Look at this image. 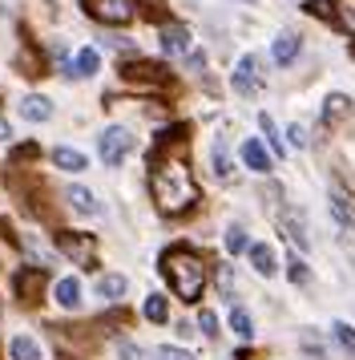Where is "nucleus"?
<instances>
[{"label":"nucleus","instance_id":"20e7f679","mask_svg":"<svg viewBox=\"0 0 355 360\" xmlns=\"http://www.w3.org/2000/svg\"><path fill=\"white\" fill-rule=\"evenodd\" d=\"M57 247H61V255H69L73 263H93V255H97L93 235H77V231H61V235H57Z\"/></svg>","mask_w":355,"mask_h":360},{"label":"nucleus","instance_id":"4468645a","mask_svg":"<svg viewBox=\"0 0 355 360\" xmlns=\"http://www.w3.org/2000/svg\"><path fill=\"white\" fill-rule=\"evenodd\" d=\"M327 13L335 17L343 33H355V0H327Z\"/></svg>","mask_w":355,"mask_h":360},{"label":"nucleus","instance_id":"0eeeda50","mask_svg":"<svg viewBox=\"0 0 355 360\" xmlns=\"http://www.w3.org/2000/svg\"><path fill=\"white\" fill-rule=\"evenodd\" d=\"M190 29H182V25H166L161 29V49H166V57H186L190 53Z\"/></svg>","mask_w":355,"mask_h":360},{"label":"nucleus","instance_id":"c85d7f7f","mask_svg":"<svg viewBox=\"0 0 355 360\" xmlns=\"http://www.w3.org/2000/svg\"><path fill=\"white\" fill-rule=\"evenodd\" d=\"M198 328H202V336H218V316L214 311H202L198 316Z\"/></svg>","mask_w":355,"mask_h":360},{"label":"nucleus","instance_id":"1a4fd4ad","mask_svg":"<svg viewBox=\"0 0 355 360\" xmlns=\"http://www.w3.org/2000/svg\"><path fill=\"white\" fill-rule=\"evenodd\" d=\"M242 162L250 166V170H258V174H267L271 170V154H267V146L258 138H246L242 142Z\"/></svg>","mask_w":355,"mask_h":360},{"label":"nucleus","instance_id":"72a5a7b5","mask_svg":"<svg viewBox=\"0 0 355 360\" xmlns=\"http://www.w3.org/2000/svg\"><path fill=\"white\" fill-rule=\"evenodd\" d=\"M4 138H13V134H8V126H4V122H0V142H4Z\"/></svg>","mask_w":355,"mask_h":360},{"label":"nucleus","instance_id":"f257e3e1","mask_svg":"<svg viewBox=\"0 0 355 360\" xmlns=\"http://www.w3.org/2000/svg\"><path fill=\"white\" fill-rule=\"evenodd\" d=\"M149 191H154V202L166 214H182L198 202V186H194L190 166L182 158H158L154 170H149Z\"/></svg>","mask_w":355,"mask_h":360},{"label":"nucleus","instance_id":"9b49d317","mask_svg":"<svg viewBox=\"0 0 355 360\" xmlns=\"http://www.w3.org/2000/svg\"><path fill=\"white\" fill-rule=\"evenodd\" d=\"M246 251H250V267H255L258 276H274L279 271V259H274V251L267 243H250Z\"/></svg>","mask_w":355,"mask_h":360},{"label":"nucleus","instance_id":"6ab92c4d","mask_svg":"<svg viewBox=\"0 0 355 360\" xmlns=\"http://www.w3.org/2000/svg\"><path fill=\"white\" fill-rule=\"evenodd\" d=\"M69 202H73V211H81V214H101L97 198L89 195L85 186H69Z\"/></svg>","mask_w":355,"mask_h":360},{"label":"nucleus","instance_id":"7c9ffc66","mask_svg":"<svg viewBox=\"0 0 355 360\" xmlns=\"http://www.w3.org/2000/svg\"><path fill=\"white\" fill-rule=\"evenodd\" d=\"M154 360H194V356H190V352H182V348H158Z\"/></svg>","mask_w":355,"mask_h":360},{"label":"nucleus","instance_id":"ddd939ff","mask_svg":"<svg viewBox=\"0 0 355 360\" xmlns=\"http://www.w3.org/2000/svg\"><path fill=\"white\" fill-rule=\"evenodd\" d=\"M45 288V271L41 267H29V271H16V295L20 300H32V292Z\"/></svg>","mask_w":355,"mask_h":360},{"label":"nucleus","instance_id":"7ed1b4c3","mask_svg":"<svg viewBox=\"0 0 355 360\" xmlns=\"http://www.w3.org/2000/svg\"><path fill=\"white\" fill-rule=\"evenodd\" d=\"M97 150H101V162L105 166H121L129 158V150H133V134L126 126H109V130L101 134Z\"/></svg>","mask_w":355,"mask_h":360},{"label":"nucleus","instance_id":"5701e85b","mask_svg":"<svg viewBox=\"0 0 355 360\" xmlns=\"http://www.w3.org/2000/svg\"><path fill=\"white\" fill-rule=\"evenodd\" d=\"M230 328H234V336H242V340H250V336H255V324H250V316H246L242 308L230 311Z\"/></svg>","mask_w":355,"mask_h":360},{"label":"nucleus","instance_id":"a211bd4d","mask_svg":"<svg viewBox=\"0 0 355 360\" xmlns=\"http://www.w3.org/2000/svg\"><path fill=\"white\" fill-rule=\"evenodd\" d=\"M126 276H101L97 279V295H101V300H121V295H126Z\"/></svg>","mask_w":355,"mask_h":360},{"label":"nucleus","instance_id":"aec40b11","mask_svg":"<svg viewBox=\"0 0 355 360\" xmlns=\"http://www.w3.org/2000/svg\"><path fill=\"white\" fill-rule=\"evenodd\" d=\"M53 162L61 166V170H85V154H81V150L61 146V150H53Z\"/></svg>","mask_w":355,"mask_h":360},{"label":"nucleus","instance_id":"9d476101","mask_svg":"<svg viewBox=\"0 0 355 360\" xmlns=\"http://www.w3.org/2000/svg\"><path fill=\"white\" fill-rule=\"evenodd\" d=\"M331 214L339 219V227H347L355 235V207L351 198L343 195V186H331Z\"/></svg>","mask_w":355,"mask_h":360},{"label":"nucleus","instance_id":"b1692460","mask_svg":"<svg viewBox=\"0 0 355 360\" xmlns=\"http://www.w3.org/2000/svg\"><path fill=\"white\" fill-rule=\"evenodd\" d=\"M73 69H77V77H93L97 73V49H81L77 61H73Z\"/></svg>","mask_w":355,"mask_h":360},{"label":"nucleus","instance_id":"4be33fe9","mask_svg":"<svg viewBox=\"0 0 355 360\" xmlns=\"http://www.w3.org/2000/svg\"><path fill=\"white\" fill-rule=\"evenodd\" d=\"M331 332H335L339 348H343V352L355 360V328H351V324H343V320H335V328H331Z\"/></svg>","mask_w":355,"mask_h":360},{"label":"nucleus","instance_id":"6e6552de","mask_svg":"<svg viewBox=\"0 0 355 360\" xmlns=\"http://www.w3.org/2000/svg\"><path fill=\"white\" fill-rule=\"evenodd\" d=\"M8 356L13 360H45V348H41V340H32L29 332H20V336L8 340Z\"/></svg>","mask_w":355,"mask_h":360},{"label":"nucleus","instance_id":"a878e982","mask_svg":"<svg viewBox=\"0 0 355 360\" xmlns=\"http://www.w3.org/2000/svg\"><path fill=\"white\" fill-rule=\"evenodd\" d=\"M214 174H218V179H230V154H226L222 138L214 142Z\"/></svg>","mask_w":355,"mask_h":360},{"label":"nucleus","instance_id":"dca6fc26","mask_svg":"<svg viewBox=\"0 0 355 360\" xmlns=\"http://www.w3.org/2000/svg\"><path fill=\"white\" fill-rule=\"evenodd\" d=\"M20 117H25V122H48V117H53V101L48 98H25L20 101Z\"/></svg>","mask_w":355,"mask_h":360},{"label":"nucleus","instance_id":"c756f323","mask_svg":"<svg viewBox=\"0 0 355 360\" xmlns=\"http://www.w3.org/2000/svg\"><path fill=\"white\" fill-rule=\"evenodd\" d=\"M287 267H290L287 276H290V279H295V283H307V263H303V259H299V255H295V259H290V263H287Z\"/></svg>","mask_w":355,"mask_h":360},{"label":"nucleus","instance_id":"39448f33","mask_svg":"<svg viewBox=\"0 0 355 360\" xmlns=\"http://www.w3.org/2000/svg\"><path fill=\"white\" fill-rule=\"evenodd\" d=\"M85 8H89L97 20H105V25H126V20L133 17V4H129V0H85Z\"/></svg>","mask_w":355,"mask_h":360},{"label":"nucleus","instance_id":"473e14b6","mask_svg":"<svg viewBox=\"0 0 355 360\" xmlns=\"http://www.w3.org/2000/svg\"><path fill=\"white\" fill-rule=\"evenodd\" d=\"M121 356H126V360H142V348H133V344H121Z\"/></svg>","mask_w":355,"mask_h":360},{"label":"nucleus","instance_id":"2eb2a0df","mask_svg":"<svg viewBox=\"0 0 355 360\" xmlns=\"http://www.w3.org/2000/svg\"><path fill=\"white\" fill-rule=\"evenodd\" d=\"M283 231H287V239L299 247V251L311 243V239H307V223H303V214L299 211H283Z\"/></svg>","mask_w":355,"mask_h":360},{"label":"nucleus","instance_id":"f03ea898","mask_svg":"<svg viewBox=\"0 0 355 360\" xmlns=\"http://www.w3.org/2000/svg\"><path fill=\"white\" fill-rule=\"evenodd\" d=\"M161 276L170 279V288H174L178 300L194 304V300L202 295V288H206V263H202V255L190 251V247H170V251L161 255Z\"/></svg>","mask_w":355,"mask_h":360},{"label":"nucleus","instance_id":"f8f14e48","mask_svg":"<svg viewBox=\"0 0 355 360\" xmlns=\"http://www.w3.org/2000/svg\"><path fill=\"white\" fill-rule=\"evenodd\" d=\"M271 57L279 61V65H290V61L299 57V37L295 33H279L274 37V45H271Z\"/></svg>","mask_w":355,"mask_h":360},{"label":"nucleus","instance_id":"2f4dec72","mask_svg":"<svg viewBox=\"0 0 355 360\" xmlns=\"http://www.w3.org/2000/svg\"><path fill=\"white\" fill-rule=\"evenodd\" d=\"M287 138H290V146L303 150V146H307V126H299V122H295V126L287 130Z\"/></svg>","mask_w":355,"mask_h":360},{"label":"nucleus","instance_id":"bb28decb","mask_svg":"<svg viewBox=\"0 0 355 360\" xmlns=\"http://www.w3.org/2000/svg\"><path fill=\"white\" fill-rule=\"evenodd\" d=\"M246 247H250V243H246V231H242V227L226 231V251H230V255H242Z\"/></svg>","mask_w":355,"mask_h":360},{"label":"nucleus","instance_id":"393cba45","mask_svg":"<svg viewBox=\"0 0 355 360\" xmlns=\"http://www.w3.org/2000/svg\"><path fill=\"white\" fill-rule=\"evenodd\" d=\"M347 110H351V101L343 98V94H331V98H327V110H323V117H327V122H339Z\"/></svg>","mask_w":355,"mask_h":360},{"label":"nucleus","instance_id":"f3484780","mask_svg":"<svg viewBox=\"0 0 355 360\" xmlns=\"http://www.w3.org/2000/svg\"><path fill=\"white\" fill-rule=\"evenodd\" d=\"M53 292H57V304H61V308H81V283L73 276L57 279V288H53Z\"/></svg>","mask_w":355,"mask_h":360},{"label":"nucleus","instance_id":"cd10ccee","mask_svg":"<svg viewBox=\"0 0 355 360\" xmlns=\"http://www.w3.org/2000/svg\"><path fill=\"white\" fill-rule=\"evenodd\" d=\"M258 126H262V134L271 138V146H274V154H283V138H279V130H274V122H271V114H262L258 117Z\"/></svg>","mask_w":355,"mask_h":360},{"label":"nucleus","instance_id":"412c9836","mask_svg":"<svg viewBox=\"0 0 355 360\" xmlns=\"http://www.w3.org/2000/svg\"><path fill=\"white\" fill-rule=\"evenodd\" d=\"M145 320H154V324H166V320H170L166 295H149V300H145Z\"/></svg>","mask_w":355,"mask_h":360},{"label":"nucleus","instance_id":"423d86ee","mask_svg":"<svg viewBox=\"0 0 355 360\" xmlns=\"http://www.w3.org/2000/svg\"><path fill=\"white\" fill-rule=\"evenodd\" d=\"M255 89H258V57H255V53H246L239 65H234V94L250 98Z\"/></svg>","mask_w":355,"mask_h":360}]
</instances>
